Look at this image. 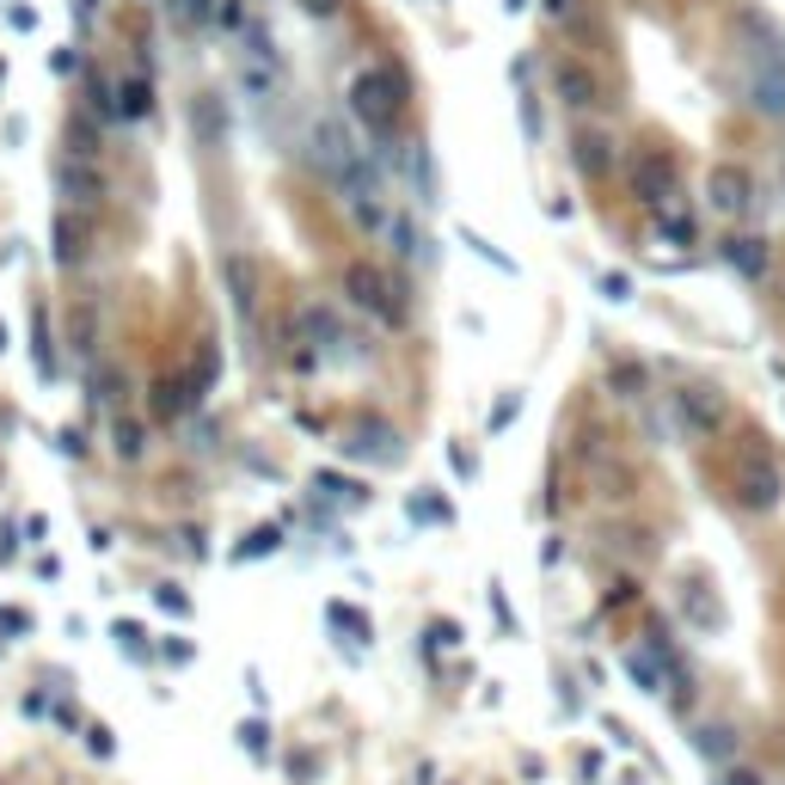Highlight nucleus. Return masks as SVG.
<instances>
[{
	"instance_id": "obj_1",
	"label": "nucleus",
	"mask_w": 785,
	"mask_h": 785,
	"mask_svg": "<svg viewBox=\"0 0 785 785\" xmlns=\"http://www.w3.org/2000/svg\"><path fill=\"white\" fill-rule=\"evenodd\" d=\"M350 117L369 129V141L386 154L393 136L405 129V117H412V80H405V68L400 62L362 68V74L350 80Z\"/></svg>"
},
{
	"instance_id": "obj_2",
	"label": "nucleus",
	"mask_w": 785,
	"mask_h": 785,
	"mask_svg": "<svg viewBox=\"0 0 785 785\" xmlns=\"http://www.w3.org/2000/svg\"><path fill=\"white\" fill-rule=\"evenodd\" d=\"M344 289H350V301L369 313L374 325H405L412 320L405 282L393 277V270H381V264H350V270H344Z\"/></svg>"
},
{
	"instance_id": "obj_3",
	"label": "nucleus",
	"mask_w": 785,
	"mask_h": 785,
	"mask_svg": "<svg viewBox=\"0 0 785 785\" xmlns=\"http://www.w3.org/2000/svg\"><path fill=\"white\" fill-rule=\"evenodd\" d=\"M338 191H344V209H350V221H356L362 233H374V240H381V233H393V221H400V216L386 209V185L374 178L369 154L356 160V166H350V178H344Z\"/></svg>"
},
{
	"instance_id": "obj_4",
	"label": "nucleus",
	"mask_w": 785,
	"mask_h": 785,
	"mask_svg": "<svg viewBox=\"0 0 785 785\" xmlns=\"http://www.w3.org/2000/svg\"><path fill=\"white\" fill-rule=\"evenodd\" d=\"M356 160H362V148H350V136H344L338 124H313V166H320L332 185H344V178H350Z\"/></svg>"
},
{
	"instance_id": "obj_5",
	"label": "nucleus",
	"mask_w": 785,
	"mask_h": 785,
	"mask_svg": "<svg viewBox=\"0 0 785 785\" xmlns=\"http://www.w3.org/2000/svg\"><path fill=\"white\" fill-rule=\"evenodd\" d=\"M221 277H228V289H233V313L252 320V313H258V264H252L246 252H228V258H221Z\"/></svg>"
},
{
	"instance_id": "obj_6",
	"label": "nucleus",
	"mask_w": 785,
	"mask_h": 785,
	"mask_svg": "<svg viewBox=\"0 0 785 785\" xmlns=\"http://www.w3.org/2000/svg\"><path fill=\"white\" fill-rule=\"evenodd\" d=\"M148 111H154V86H148L141 74L111 80V117H117V124H141Z\"/></svg>"
},
{
	"instance_id": "obj_7",
	"label": "nucleus",
	"mask_w": 785,
	"mask_h": 785,
	"mask_svg": "<svg viewBox=\"0 0 785 785\" xmlns=\"http://www.w3.org/2000/svg\"><path fill=\"white\" fill-rule=\"evenodd\" d=\"M706 191H712V203H718V216H742V209H749V172L742 166H718Z\"/></svg>"
},
{
	"instance_id": "obj_8",
	"label": "nucleus",
	"mask_w": 785,
	"mask_h": 785,
	"mask_svg": "<svg viewBox=\"0 0 785 785\" xmlns=\"http://www.w3.org/2000/svg\"><path fill=\"white\" fill-rule=\"evenodd\" d=\"M632 191H638L645 203H662V209H669V160L662 154H638L632 160Z\"/></svg>"
},
{
	"instance_id": "obj_9",
	"label": "nucleus",
	"mask_w": 785,
	"mask_h": 785,
	"mask_svg": "<svg viewBox=\"0 0 785 785\" xmlns=\"http://www.w3.org/2000/svg\"><path fill=\"white\" fill-rule=\"evenodd\" d=\"M553 86H558V99H565L570 111H589V105H596V93H601V86H596V74H589L584 62H558Z\"/></svg>"
},
{
	"instance_id": "obj_10",
	"label": "nucleus",
	"mask_w": 785,
	"mask_h": 785,
	"mask_svg": "<svg viewBox=\"0 0 785 785\" xmlns=\"http://www.w3.org/2000/svg\"><path fill=\"white\" fill-rule=\"evenodd\" d=\"M754 105L767 111V117H785V49L767 56V68L754 74Z\"/></svg>"
},
{
	"instance_id": "obj_11",
	"label": "nucleus",
	"mask_w": 785,
	"mask_h": 785,
	"mask_svg": "<svg viewBox=\"0 0 785 785\" xmlns=\"http://www.w3.org/2000/svg\"><path fill=\"white\" fill-rule=\"evenodd\" d=\"M62 185H68V203H80V209H93L99 203V191H105V178L93 172V160H68V172H62Z\"/></svg>"
},
{
	"instance_id": "obj_12",
	"label": "nucleus",
	"mask_w": 785,
	"mask_h": 785,
	"mask_svg": "<svg viewBox=\"0 0 785 785\" xmlns=\"http://www.w3.org/2000/svg\"><path fill=\"white\" fill-rule=\"evenodd\" d=\"M773 497H780V478H773V466L749 454V466H742V504H773Z\"/></svg>"
},
{
	"instance_id": "obj_13",
	"label": "nucleus",
	"mask_w": 785,
	"mask_h": 785,
	"mask_svg": "<svg viewBox=\"0 0 785 785\" xmlns=\"http://www.w3.org/2000/svg\"><path fill=\"white\" fill-rule=\"evenodd\" d=\"M724 258L737 264L742 277H767V246H754V240H730V246H724Z\"/></svg>"
},
{
	"instance_id": "obj_14",
	"label": "nucleus",
	"mask_w": 785,
	"mask_h": 785,
	"mask_svg": "<svg viewBox=\"0 0 785 785\" xmlns=\"http://www.w3.org/2000/svg\"><path fill=\"white\" fill-rule=\"evenodd\" d=\"M172 13L185 19V25H203V19L216 13V7H209V0H172Z\"/></svg>"
},
{
	"instance_id": "obj_15",
	"label": "nucleus",
	"mask_w": 785,
	"mask_h": 785,
	"mask_svg": "<svg viewBox=\"0 0 785 785\" xmlns=\"http://www.w3.org/2000/svg\"><path fill=\"white\" fill-rule=\"evenodd\" d=\"M301 7H308V13H332V7H338V0H301Z\"/></svg>"
},
{
	"instance_id": "obj_16",
	"label": "nucleus",
	"mask_w": 785,
	"mask_h": 785,
	"mask_svg": "<svg viewBox=\"0 0 785 785\" xmlns=\"http://www.w3.org/2000/svg\"><path fill=\"white\" fill-rule=\"evenodd\" d=\"M0 785H13V780H0Z\"/></svg>"
}]
</instances>
